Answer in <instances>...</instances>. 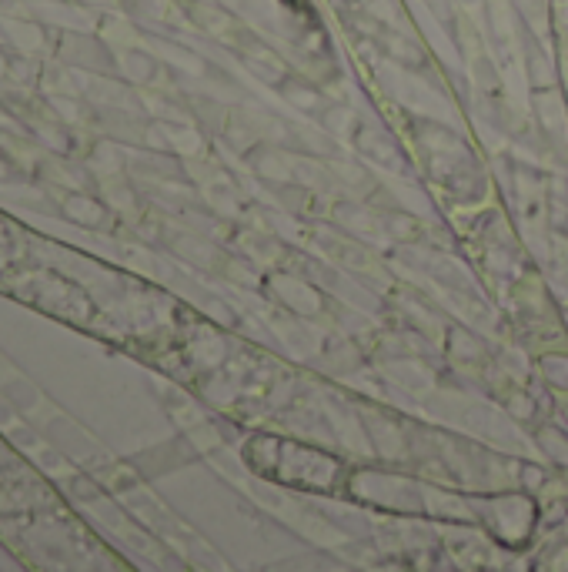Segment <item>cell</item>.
<instances>
[{
  "label": "cell",
  "instance_id": "cell-1",
  "mask_svg": "<svg viewBox=\"0 0 568 572\" xmlns=\"http://www.w3.org/2000/svg\"><path fill=\"white\" fill-rule=\"evenodd\" d=\"M64 215L74 221V225H84V228H97L107 221V208L101 205L97 198L91 195H81V191H71L64 198Z\"/></svg>",
  "mask_w": 568,
  "mask_h": 572
},
{
  "label": "cell",
  "instance_id": "cell-2",
  "mask_svg": "<svg viewBox=\"0 0 568 572\" xmlns=\"http://www.w3.org/2000/svg\"><path fill=\"white\" fill-rule=\"evenodd\" d=\"M4 395H7V402H11L14 409H34V405L41 402V392L34 389V382L17 378V375L4 382Z\"/></svg>",
  "mask_w": 568,
  "mask_h": 572
},
{
  "label": "cell",
  "instance_id": "cell-3",
  "mask_svg": "<svg viewBox=\"0 0 568 572\" xmlns=\"http://www.w3.org/2000/svg\"><path fill=\"white\" fill-rule=\"evenodd\" d=\"M127 67H131V74L137 77V81H151V77H154V61L148 54L131 51V54H127Z\"/></svg>",
  "mask_w": 568,
  "mask_h": 572
},
{
  "label": "cell",
  "instance_id": "cell-4",
  "mask_svg": "<svg viewBox=\"0 0 568 572\" xmlns=\"http://www.w3.org/2000/svg\"><path fill=\"white\" fill-rule=\"evenodd\" d=\"M7 74H11V64H7V57L4 54H0V81H4V77Z\"/></svg>",
  "mask_w": 568,
  "mask_h": 572
}]
</instances>
